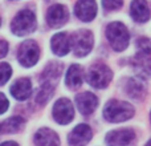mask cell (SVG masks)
Listing matches in <instances>:
<instances>
[{"mask_svg":"<svg viewBox=\"0 0 151 146\" xmlns=\"http://www.w3.org/2000/svg\"><path fill=\"white\" fill-rule=\"evenodd\" d=\"M134 116V108L131 104L119 100H110L104 108V117L109 122H125Z\"/></svg>","mask_w":151,"mask_h":146,"instance_id":"cell-1","label":"cell"},{"mask_svg":"<svg viewBox=\"0 0 151 146\" xmlns=\"http://www.w3.org/2000/svg\"><path fill=\"white\" fill-rule=\"evenodd\" d=\"M106 37L110 47L117 52H122L129 47L130 43V32L123 23L114 21L106 27Z\"/></svg>","mask_w":151,"mask_h":146,"instance_id":"cell-2","label":"cell"},{"mask_svg":"<svg viewBox=\"0 0 151 146\" xmlns=\"http://www.w3.org/2000/svg\"><path fill=\"white\" fill-rule=\"evenodd\" d=\"M36 15L29 9H23L13 17L11 29L16 36H25L36 29Z\"/></svg>","mask_w":151,"mask_h":146,"instance_id":"cell-3","label":"cell"},{"mask_svg":"<svg viewBox=\"0 0 151 146\" xmlns=\"http://www.w3.org/2000/svg\"><path fill=\"white\" fill-rule=\"evenodd\" d=\"M113 78V72L105 64H94L86 72V81L93 88L104 89L110 84Z\"/></svg>","mask_w":151,"mask_h":146,"instance_id":"cell-4","label":"cell"},{"mask_svg":"<svg viewBox=\"0 0 151 146\" xmlns=\"http://www.w3.org/2000/svg\"><path fill=\"white\" fill-rule=\"evenodd\" d=\"M70 44L73 47V52L77 57H85L93 49L94 37L90 31L81 29L78 32H74L70 37Z\"/></svg>","mask_w":151,"mask_h":146,"instance_id":"cell-5","label":"cell"},{"mask_svg":"<svg viewBox=\"0 0 151 146\" xmlns=\"http://www.w3.org/2000/svg\"><path fill=\"white\" fill-rule=\"evenodd\" d=\"M40 59V48L36 41L33 40H27L19 47L17 51V60L25 68L36 65Z\"/></svg>","mask_w":151,"mask_h":146,"instance_id":"cell-6","label":"cell"},{"mask_svg":"<svg viewBox=\"0 0 151 146\" xmlns=\"http://www.w3.org/2000/svg\"><path fill=\"white\" fill-rule=\"evenodd\" d=\"M52 114L57 124H60V125H68L74 118V106L72 104V101L65 98V97L64 98H58L55 102Z\"/></svg>","mask_w":151,"mask_h":146,"instance_id":"cell-7","label":"cell"},{"mask_svg":"<svg viewBox=\"0 0 151 146\" xmlns=\"http://www.w3.org/2000/svg\"><path fill=\"white\" fill-rule=\"evenodd\" d=\"M98 7L96 0H78L74 5V13L81 21L90 23L96 19Z\"/></svg>","mask_w":151,"mask_h":146,"instance_id":"cell-8","label":"cell"},{"mask_svg":"<svg viewBox=\"0 0 151 146\" xmlns=\"http://www.w3.org/2000/svg\"><path fill=\"white\" fill-rule=\"evenodd\" d=\"M93 137L91 128L86 124H80L77 125L68 136V144L69 146H86L90 142Z\"/></svg>","mask_w":151,"mask_h":146,"instance_id":"cell-9","label":"cell"},{"mask_svg":"<svg viewBox=\"0 0 151 146\" xmlns=\"http://www.w3.org/2000/svg\"><path fill=\"white\" fill-rule=\"evenodd\" d=\"M69 19L68 8L63 4H53L47 12V23L52 28H60Z\"/></svg>","mask_w":151,"mask_h":146,"instance_id":"cell-10","label":"cell"},{"mask_svg":"<svg viewBox=\"0 0 151 146\" xmlns=\"http://www.w3.org/2000/svg\"><path fill=\"white\" fill-rule=\"evenodd\" d=\"M135 138V133L133 129H118V130H111L106 134V145L107 146H126L133 142Z\"/></svg>","mask_w":151,"mask_h":146,"instance_id":"cell-11","label":"cell"},{"mask_svg":"<svg viewBox=\"0 0 151 146\" xmlns=\"http://www.w3.org/2000/svg\"><path fill=\"white\" fill-rule=\"evenodd\" d=\"M97 105H98V98L91 92H83L76 96V106L83 116H90L97 109Z\"/></svg>","mask_w":151,"mask_h":146,"instance_id":"cell-12","label":"cell"},{"mask_svg":"<svg viewBox=\"0 0 151 146\" xmlns=\"http://www.w3.org/2000/svg\"><path fill=\"white\" fill-rule=\"evenodd\" d=\"M9 90L15 100H17V101H24V100H27L28 97H31V94H32V82H31V80L27 77L19 78V80H16L15 82L12 84Z\"/></svg>","mask_w":151,"mask_h":146,"instance_id":"cell-13","label":"cell"},{"mask_svg":"<svg viewBox=\"0 0 151 146\" xmlns=\"http://www.w3.org/2000/svg\"><path fill=\"white\" fill-rule=\"evenodd\" d=\"M130 16L137 23H146L151 17V11L146 0H133L131 1Z\"/></svg>","mask_w":151,"mask_h":146,"instance_id":"cell-14","label":"cell"},{"mask_svg":"<svg viewBox=\"0 0 151 146\" xmlns=\"http://www.w3.org/2000/svg\"><path fill=\"white\" fill-rule=\"evenodd\" d=\"M50 47H52V52L57 56H66L70 51V37L65 33V32H60L56 33L55 36L50 39Z\"/></svg>","mask_w":151,"mask_h":146,"instance_id":"cell-15","label":"cell"},{"mask_svg":"<svg viewBox=\"0 0 151 146\" xmlns=\"http://www.w3.org/2000/svg\"><path fill=\"white\" fill-rule=\"evenodd\" d=\"M133 65L135 72L141 77L149 78L151 77V53L139 52L133 60Z\"/></svg>","mask_w":151,"mask_h":146,"instance_id":"cell-16","label":"cell"},{"mask_svg":"<svg viewBox=\"0 0 151 146\" xmlns=\"http://www.w3.org/2000/svg\"><path fill=\"white\" fill-rule=\"evenodd\" d=\"M35 145L36 146H60V138L57 133L49 128L39 129L35 134Z\"/></svg>","mask_w":151,"mask_h":146,"instance_id":"cell-17","label":"cell"},{"mask_svg":"<svg viewBox=\"0 0 151 146\" xmlns=\"http://www.w3.org/2000/svg\"><path fill=\"white\" fill-rule=\"evenodd\" d=\"M125 92L131 98L139 100L146 93V85H145L143 80H142L141 77H131L126 81Z\"/></svg>","mask_w":151,"mask_h":146,"instance_id":"cell-18","label":"cell"},{"mask_svg":"<svg viewBox=\"0 0 151 146\" xmlns=\"http://www.w3.org/2000/svg\"><path fill=\"white\" fill-rule=\"evenodd\" d=\"M82 81H83V73H82L81 66L77 65V64H72L68 68L66 74H65L66 86H69L70 89L80 88L82 85Z\"/></svg>","mask_w":151,"mask_h":146,"instance_id":"cell-19","label":"cell"},{"mask_svg":"<svg viewBox=\"0 0 151 146\" xmlns=\"http://www.w3.org/2000/svg\"><path fill=\"white\" fill-rule=\"evenodd\" d=\"M63 69L64 66L61 63H49L41 73V82L55 84V81H57L63 73Z\"/></svg>","mask_w":151,"mask_h":146,"instance_id":"cell-20","label":"cell"},{"mask_svg":"<svg viewBox=\"0 0 151 146\" xmlns=\"http://www.w3.org/2000/svg\"><path fill=\"white\" fill-rule=\"evenodd\" d=\"M24 124H25V121H24V118L20 117V116L9 117L0 124V133H5V134L17 133V132L21 130Z\"/></svg>","mask_w":151,"mask_h":146,"instance_id":"cell-21","label":"cell"},{"mask_svg":"<svg viewBox=\"0 0 151 146\" xmlns=\"http://www.w3.org/2000/svg\"><path fill=\"white\" fill-rule=\"evenodd\" d=\"M53 92H55V85L52 82H41V86L39 88L35 97V101L39 105H45L50 100Z\"/></svg>","mask_w":151,"mask_h":146,"instance_id":"cell-22","label":"cell"},{"mask_svg":"<svg viewBox=\"0 0 151 146\" xmlns=\"http://www.w3.org/2000/svg\"><path fill=\"white\" fill-rule=\"evenodd\" d=\"M12 76V68L7 63H0V86L8 82Z\"/></svg>","mask_w":151,"mask_h":146,"instance_id":"cell-23","label":"cell"},{"mask_svg":"<svg viewBox=\"0 0 151 146\" xmlns=\"http://www.w3.org/2000/svg\"><path fill=\"white\" fill-rule=\"evenodd\" d=\"M122 5H123V0H102V7L107 12L119 9Z\"/></svg>","mask_w":151,"mask_h":146,"instance_id":"cell-24","label":"cell"},{"mask_svg":"<svg viewBox=\"0 0 151 146\" xmlns=\"http://www.w3.org/2000/svg\"><path fill=\"white\" fill-rule=\"evenodd\" d=\"M137 45H138L139 52L151 53V40L147 37H141L137 40Z\"/></svg>","mask_w":151,"mask_h":146,"instance_id":"cell-25","label":"cell"},{"mask_svg":"<svg viewBox=\"0 0 151 146\" xmlns=\"http://www.w3.org/2000/svg\"><path fill=\"white\" fill-rule=\"evenodd\" d=\"M8 106H9V101H8V98L3 93H0V114H3V113L7 112Z\"/></svg>","mask_w":151,"mask_h":146,"instance_id":"cell-26","label":"cell"},{"mask_svg":"<svg viewBox=\"0 0 151 146\" xmlns=\"http://www.w3.org/2000/svg\"><path fill=\"white\" fill-rule=\"evenodd\" d=\"M8 53V43L5 40H0V59L5 57Z\"/></svg>","mask_w":151,"mask_h":146,"instance_id":"cell-27","label":"cell"},{"mask_svg":"<svg viewBox=\"0 0 151 146\" xmlns=\"http://www.w3.org/2000/svg\"><path fill=\"white\" fill-rule=\"evenodd\" d=\"M0 146H19V145L15 141H5L3 144H0Z\"/></svg>","mask_w":151,"mask_h":146,"instance_id":"cell-28","label":"cell"},{"mask_svg":"<svg viewBox=\"0 0 151 146\" xmlns=\"http://www.w3.org/2000/svg\"><path fill=\"white\" fill-rule=\"evenodd\" d=\"M146 146H151V139H150V141H149V142H147V144H146Z\"/></svg>","mask_w":151,"mask_h":146,"instance_id":"cell-29","label":"cell"},{"mask_svg":"<svg viewBox=\"0 0 151 146\" xmlns=\"http://www.w3.org/2000/svg\"><path fill=\"white\" fill-rule=\"evenodd\" d=\"M0 27H1V17H0Z\"/></svg>","mask_w":151,"mask_h":146,"instance_id":"cell-30","label":"cell"},{"mask_svg":"<svg viewBox=\"0 0 151 146\" xmlns=\"http://www.w3.org/2000/svg\"><path fill=\"white\" fill-rule=\"evenodd\" d=\"M150 118H151V113H150Z\"/></svg>","mask_w":151,"mask_h":146,"instance_id":"cell-31","label":"cell"}]
</instances>
